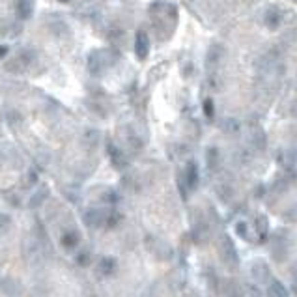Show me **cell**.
<instances>
[{"label":"cell","instance_id":"obj_2","mask_svg":"<svg viewBox=\"0 0 297 297\" xmlns=\"http://www.w3.org/2000/svg\"><path fill=\"white\" fill-rule=\"evenodd\" d=\"M288 253H290V235L286 230H278L273 233V239H271V255L278 262H284Z\"/></svg>","mask_w":297,"mask_h":297},{"label":"cell","instance_id":"obj_4","mask_svg":"<svg viewBox=\"0 0 297 297\" xmlns=\"http://www.w3.org/2000/svg\"><path fill=\"white\" fill-rule=\"evenodd\" d=\"M265 294H267V297H290V294H288V288L284 286L280 280H276V278H273V280L267 284Z\"/></svg>","mask_w":297,"mask_h":297},{"label":"cell","instance_id":"obj_11","mask_svg":"<svg viewBox=\"0 0 297 297\" xmlns=\"http://www.w3.org/2000/svg\"><path fill=\"white\" fill-rule=\"evenodd\" d=\"M290 273H292V282H297V264L292 267V271H290Z\"/></svg>","mask_w":297,"mask_h":297},{"label":"cell","instance_id":"obj_7","mask_svg":"<svg viewBox=\"0 0 297 297\" xmlns=\"http://www.w3.org/2000/svg\"><path fill=\"white\" fill-rule=\"evenodd\" d=\"M233 230H235V233H237L241 239H251V233H249V223H245V221H237V223L233 224Z\"/></svg>","mask_w":297,"mask_h":297},{"label":"cell","instance_id":"obj_5","mask_svg":"<svg viewBox=\"0 0 297 297\" xmlns=\"http://www.w3.org/2000/svg\"><path fill=\"white\" fill-rule=\"evenodd\" d=\"M255 226H256V233H258L260 241H265L267 235H269V219H267L265 215H256Z\"/></svg>","mask_w":297,"mask_h":297},{"label":"cell","instance_id":"obj_13","mask_svg":"<svg viewBox=\"0 0 297 297\" xmlns=\"http://www.w3.org/2000/svg\"><path fill=\"white\" fill-rule=\"evenodd\" d=\"M4 53H6V47H0V56H2Z\"/></svg>","mask_w":297,"mask_h":297},{"label":"cell","instance_id":"obj_12","mask_svg":"<svg viewBox=\"0 0 297 297\" xmlns=\"http://www.w3.org/2000/svg\"><path fill=\"white\" fill-rule=\"evenodd\" d=\"M292 292L297 296V282H292Z\"/></svg>","mask_w":297,"mask_h":297},{"label":"cell","instance_id":"obj_10","mask_svg":"<svg viewBox=\"0 0 297 297\" xmlns=\"http://www.w3.org/2000/svg\"><path fill=\"white\" fill-rule=\"evenodd\" d=\"M226 294H228V297H243V294H241L235 286H228Z\"/></svg>","mask_w":297,"mask_h":297},{"label":"cell","instance_id":"obj_1","mask_svg":"<svg viewBox=\"0 0 297 297\" xmlns=\"http://www.w3.org/2000/svg\"><path fill=\"white\" fill-rule=\"evenodd\" d=\"M217 255L221 258V262L228 271H235L239 267V256L235 251L233 239L228 233H221L219 235V243H217Z\"/></svg>","mask_w":297,"mask_h":297},{"label":"cell","instance_id":"obj_9","mask_svg":"<svg viewBox=\"0 0 297 297\" xmlns=\"http://www.w3.org/2000/svg\"><path fill=\"white\" fill-rule=\"evenodd\" d=\"M284 219L290 221V223H297V204L296 206H292V208L284 213Z\"/></svg>","mask_w":297,"mask_h":297},{"label":"cell","instance_id":"obj_6","mask_svg":"<svg viewBox=\"0 0 297 297\" xmlns=\"http://www.w3.org/2000/svg\"><path fill=\"white\" fill-rule=\"evenodd\" d=\"M192 239L196 241L198 245H204L210 241V228L208 226H196L194 230H192Z\"/></svg>","mask_w":297,"mask_h":297},{"label":"cell","instance_id":"obj_8","mask_svg":"<svg viewBox=\"0 0 297 297\" xmlns=\"http://www.w3.org/2000/svg\"><path fill=\"white\" fill-rule=\"evenodd\" d=\"M196 181H198V172H196V167L191 165L187 169V185H189V189L196 187Z\"/></svg>","mask_w":297,"mask_h":297},{"label":"cell","instance_id":"obj_3","mask_svg":"<svg viewBox=\"0 0 297 297\" xmlns=\"http://www.w3.org/2000/svg\"><path fill=\"white\" fill-rule=\"evenodd\" d=\"M251 276L255 278L256 284H269L273 280V271L267 262L264 260H255L251 264Z\"/></svg>","mask_w":297,"mask_h":297}]
</instances>
